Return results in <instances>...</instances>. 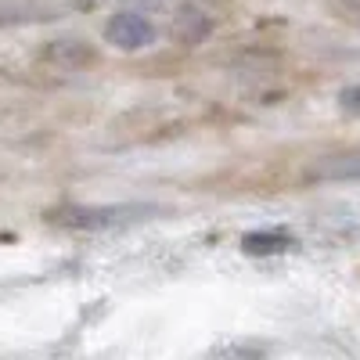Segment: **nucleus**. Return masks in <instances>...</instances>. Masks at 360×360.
Returning <instances> with one entry per match:
<instances>
[{
  "label": "nucleus",
  "mask_w": 360,
  "mask_h": 360,
  "mask_svg": "<svg viewBox=\"0 0 360 360\" xmlns=\"http://www.w3.org/2000/svg\"><path fill=\"white\" fill-rule=\"evenodd\" d=\"M339 105H342V112H349V115H360V83L342 90V94H339Z\"/></svg>",
  "instance_id": "nucleus-5"
},
{
  "label": "nucleus",
  "mask_w": 360,
  "mask_h": 360,
  "mask_svg": "<svg viewBox=\"0 0 360 360\" xmlns=\"http://www.w3.org/2000/svg\"><path fill=\"white\" fill-rule=\"evenodd\" d=\"M242 249H245L249 256L285 252V249H288V238H285V234H245V238H242Z\"/></svg>",
  "instance_id": "nucleus-4"
},
{
  "label": "nucleus",
  "mask_w": 360,
  "mask_h": 360,
  "mask_svg": "<svg viewBox=\"0 0 360 360\" xmlns=\"http://www.w3.org/2000/svg\"><path fill=\"white\" fill-rule=\"evenodd\" d=\"M105 40L119 51H141L155 40V25L137 11H119L105 25Z\"/></svg>",
  "instance_id": "nucleus-1"
},
{
  "label": "nucleus",
  "mask_w": 360,
  "mask_h": 360,
  "mask_svg": "<svg viewBox=\"0 0 360 360\" xmlns=\"http://www.w3.org/2000/svg\"><path fill=\"white\" fill-rule=\"evenodd\" d=\"M144 213H148L144 205H101V209H62V213H54V220L65 227H112L137 220Z\"/></svg>",
  "instance_id": "nucleus-2"
},
{
  "label": "nucleus",
  "mask_w": 360,
  "mask_h": 360,
  "mask_svg": "<svg viewBox=\"0 0 360 360\" xmlns=\"http://www.w3.org/2000/svg\"><path fill=\"white\" fill-rule=\"evenodd\" d=\"M317 176H332V180H360V152L335 155L317 166Z\"/></svg>",
  "instance_id": "nucleus-3"
}]
</instances>
